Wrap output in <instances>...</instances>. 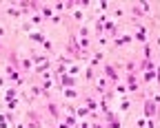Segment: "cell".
<instances>
[{"instance_id":"cell-1","label":"cell","mask_w":160,"mask_h":128,"mask_svg":"<svg viewBox=\"0 0 160 128\" xmlns=\"http://www.w3.org/2000/svg\"><path fill=\"white\" fill-rule=\"evenodd\" d=\"M153 111H156V108H153V104H149V102H147V106H145V113H147V115H153Z\"/></svg>"}]
</instances>
